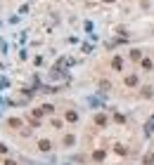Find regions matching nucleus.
Wrapping results in <instances>:
<instances>
[{"label":"nucleus","mask_w":154,"mask_h":165,"mask_svg":"<svg viewBox=\"0 0 154 165\" xmlns=\"http://www.w3.org/2000/svg\"><path fill=\"white\" fill-rule=\"evenodd\" d=\"M5 165H14V160H7V163H5Z\"/></svg>","instance_id":"f257e3e1"}]
</instances>
